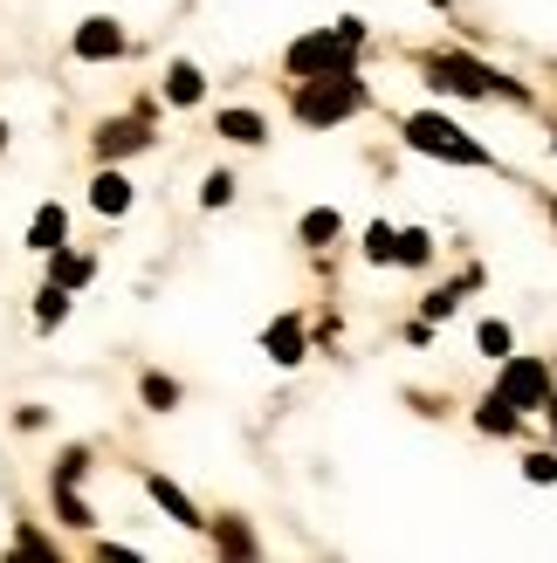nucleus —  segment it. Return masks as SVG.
<instances>
[{"label":"nucleus","mask_w":557,"mask_h":563,"mask_svg":"<svg viewBox=\"0 0 557 563\" xmlns=\"http://www.w3.org/2000/svg\"><path fill=\"white\" fill-rule=\"evenodd\" d=\"M338 228H345V220L330 213V207H317V213H303V241H310V247H324V241L338 234Z\"/></svg>","instance_id":"obj_16"},{"label":"nucleus","mask_w":557,"mask_h":563,"mask_svg":"<svg viewBox=\"0 0 557 563\" xmlns=\"http://www.w3.org/2000/svg\"><path fill=\"white\" fill-rule=\"evenodd\" d=\"M200 90H207V76L193 63H179L173 76H165V97H173V103H200Z\"/></svg>","instance_id":"obj_12"},{"label":"nucleus","mask_w":557,"mask_h":563,"mask_svg":"<svg viewBox=\"0 0 557 563\" xmlns=\"http://www.w3.org/2000/svg\"><path fill=\"white\" fill-rule=\"evenodd\" d=\"M0 145H8V131H0Z\"/></svg>","instance_id":"obj_26"},{"label":"nucleus","mask_w":557,"mask_h":563,"mask_svg":"<svg viewBox=\"0 0 557 563\" xmlns=\"http://www.w3.org/2000/svg\"><path fill=\"white\" fill-rule=\"evenodd\" d=\"M544 412H550V427H557V399H544Z\"/></svg>","instance_id":"obj_25"},{"label":"nucleus","mask_w":557,"mask_h":563,"mask_svg":"<svg viewBox=\"0 0 557 563\" xmlns=\"http://www.w3.org/2000/svg\"><path fill=\"white\" fill-rule=\"evenodd\" d=\"M550 213H557V200H550Z\"/></svg>","instance_id":"obj_27"},{"label":"nucleus","mask_w":557,"mask_h":563,"mask_svg":"<svg viewBox=\"0 0 557 563\" xmlns=\"http://www.w3.org/2000/svg\"><path fill=\"white\" fill-rule=\"evenodd\" d=\"M228 192H234V179L214 173V179H207V207H228Z\"/></svg>","instance_id":"obj_24"},{"label":"nucleus","mask_w":557,"mask_h":563,"mask_svg":"<svg viewBox=\"0 0 557 563\" xmlns=\"http://www.w3.org/2000/svg\"><path fill=\"white\" fill-rule=\"evenodd\" d=\"M427 255H434V247H427L421 228H413V234H393V262H400V268H421Z\"/></svg>","instance_id":"obj_14"},{"label":"nucleus","mask_w":557,"mask_h":563,"mask_svg":"<svg viewBox=\"0 0 557 563\" xmlns=\"http://www.w3.org/2000/svg\"><path fill=\"white\" fill-rule=\"evenodd\" d=\"M152 501H159V509H165V516H173V522H186V529H193V522H200V516H193V501H186V495H179L173 482H159V474H152Z\"/></svg>","instance_id":"obj_13"},{"label":"nucleus","mask_w":557,"mask_h":563,"mask_svg":"<svg viewBox=\"0 0 557 563\" xmlns=\"http://www.w3.org/2000/svg\"><path fill=\"white\" fill-rule=\"evenodd\" d=\"M482 351L489 357H510V323H482Z\"/></svg>","instance_id":"obj_20"},{"label":"nucleus","mask_w":557,"mask_h":563,"mask_svg":"<svg viewBox=\"0 0 557 563\" xmlns=\"http://www.w3.org/2000/svg\"><path fill=\"white\" fill-rule=\"evenodd\" d=\"M118 48H124V27H118V21L97 14V21L76 27V55H83V63H103V55H118Z\"/></svg>","instance_id":"obj_6"},{"label":"nucleus","mask_w":557,"mask_h":563,"mask_svg":"<svg viewBox=\"0 0 557 563\" xmlns=\"http://www.w3.org/2000/svg\"><path fill=\"white\" fill-rule=\"evenodd\" d=\"M372 97H365V82L358 76H310L296 90V118L310 124V131H324V124H338V118H351V110H365Z\"/></svg>","instance_id":"obj_2"},{"label":"nucleus","mask_w":557,"mask_h":563,"mask_svg":"<svg viewBox=\"0 0 557 563\" xmlns=\"http://www.w3.org/2000/svg\"><path fill=\"white\" fill-rule=\"evenodd\" d=\"M406 145H413V152L448 158V165H489L482 137H468L455 118H434V110H413V118H406Z\"/></svg>","instance_id":"obj_3"},{"label":"nucleus","mask_w":557,"mask_h":563,"mask_svg":"<svg viewBox=\"0 0 557 563\" xmlns=\"http://www.w3.org/2000/svg\"><path fill=\"white\" fill-rule=\"evenodd\" d=\"M55 282H63V289L90 282V262H83V255H63V247H55Z\"/></svg>","instance_id":"obj_18"},{"label":"nucleus","mask_w":557,"mask_h":563,"mask_svg":"<svg viewBox=\"0 0 557 563\" xmlns=\"http://www.w3.org/2000/svg\"><path fill=\"white\" fill-rule=\"evenodd\" d=\"M55 501H63V522H90V509L76 501V488H69V482H55Z\"/></svg>","instance_id":"obj_21"},{"label":"nucleus","mask_w":557,"mask_h":563,"mask_svg":"<svg viewBox=\"0 0 557 563\" xmlns=\"http://www.w3.org/2000/svg\"><path fill=\"white\" fill-rule=\"evenodd\" d=\"M365 255H372V262H393V228H372V234H365Z\"/></svg>","instance_id":"obj_23"},{"label":"nucleus","mask_w":557,"mask_h":563,"mask_svg":"<svg viewBox=\"0 0 557 563\" xmlns=\"http://www.w3.org/2000/svg\"><path fill=\"white\" fill-rule=\"evenodd\" d=\"M427 76L440 82V90H455V97H489V90H503V97H531L523 82H503L495 69L468 63V55H434V63H427Z\"/></svg>","instance_id":"obj_4"},{"label":"nucleus","mask_w":557,"mask_h":563,"mask_svg":"<svg viewBox=\"0 0 557 563\" xmlns=\"http://www.w3.org/2000/svg\"><path fill=\"white\" fill-rule=\"evenodd\" d=\"M90 200H97V213H124V207H131V186H124V173H103V179L90 186Z\"/></svg>","instance_id":"obj_11"},{"label":"nucleus","mask_w":557,"mask_h":563,"mask_svg":"<svg viewBox=\"0 0 557 563\" xmlns=\"http://www.w3.org/2000/svg\"><path fill=\"white\" fill-rule=\"evenodd\" d=\"M145 118H124V124H103V137H97V152L103 158H118V152H138V145H145Z\"/></svg>","instance_id":"obj_7"},{"label":"nucleus","mask_w":557,"mask_h":563,"mask_svg":"<svg viewBox=\"0 0 557 563\" xmlns=\"http://www.w3.org/2000/svg\"><path fill=\"white\" fill-rule=\"evenodd\" d=\"M476 419H482L489 433H516V406H503V399H495V391H489V399L476 406Z\"/></svg>","instance_id":"obj_15"},{"label":"nucleus","mask_w":557,"mask_h":563,"mask_svg":"<svg viewBox=\"0 0 557 563\" xmlns=\"http://www.w3.org/2000/svg\"><path fill=\"white\" fill-rule=\"evenodd\" d=\"M358 42H365V21H338L330 35H303V42H290V69H296V76H351Z\"/></svg>","instance_id":"obj_1"},{"label":"nucleus","mask_w":557,"mask_h":563,"mask_svg":"<svg viewBox=\"0 0 557 563\" xmlns=\"http://www.w3.org/2000/svg\"><path fill=\"white\" fill-rule=\"evenodd\" d=\"M269 357H275V364H296V357H303V323H296V317H283V323L269 330Z\"/></svg>","instance_id":"obj_9"},{"label":"nucleus","mask_w":557,"mask_h":563,"mask_svg":"<svg viewBox=\"0 0 557 563\" xmlns=\"http://www.w3.org/2000/svg\"><path fill=\"white\" fill-rule=\"evenodd\" d=\"M145 399H152L159 412H173V406H179V385H173V378H145Z\"/></svg>","instance_id":"obj_19"},{"label":"nucleus","mask_w":557,"mask_h":563,"mask_svg":"<svg viewBox=\"0 0 557 563\" xmlns=\"http://www.w3.org/2000/svg\"><path fill=\"white\" fill-rule=\"evenodd\" d=\"M63 228H69V213H63V207H42L35 228H28V241H35L42 255H55V247H63Z\"/></svg>","instance_id":"obj_8"},{"label":"nucleus","mask_w":557,"mask_h":563,"mask_svg":"<svg viewBox=\"0 0 557 563\" xmlns=\"http://www.w3.org/2000/svg\"><path fill=\"white\" fill-rule=\"evenodd\" d=\"M63 309H69V302H63V282H48L42 302H35V323H42V330H55V323H63Z\"/></svg>","instance_id":"obj_17"},{"label":"nucleus","mask_w":557,"mask_h":563,"mask_svg":"<svg viewBox=\"0 0 557 563\" xmlns=\"http://www.w3.org/2000/svg\"><path fill=\"white\" fill-rule=\"evenodd\" d=\"M495 399L516 406V412H531L550 399V364L544 357H503V385H495Z\"/></svg>","instance_id":"obj_5"},{"label":"nucleus","mask_w":557,"mask_h":563,"mask_svg":"<svg viewBox=\"0 0 557 563\" xmlns=\"http://www.w3.org/2000/svg\"><path fill=\"white\" fill-rule=\"evenodd\" d=\"M523 474H531V482H557V446H550V454H531Z\"/></svg>","instance_id":"obj_22"},{"label":"nucleus","mask_w":557,"mask_h":563,"mask_svg":"<svg viewBox=\"0 0 557 563\" xmlns=\"http://www.w3.org/2000/svg\"><path fill=\"white\" fill-rule=\"evenodd\" d=\"M220 137H234V145H262V118H255V110H220Z\"/></svg>","instance_id":"obj_10"}]
</instances>
